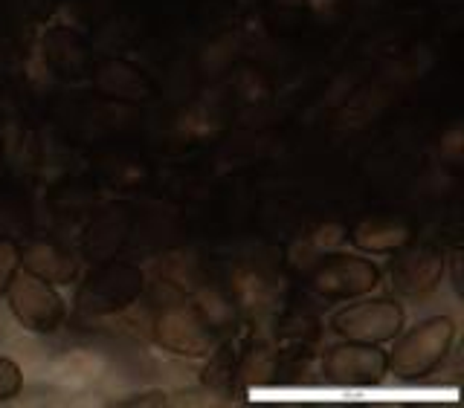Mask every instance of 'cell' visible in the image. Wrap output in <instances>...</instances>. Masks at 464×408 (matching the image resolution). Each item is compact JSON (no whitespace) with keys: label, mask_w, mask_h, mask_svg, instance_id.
<instances>
[{"label":"cell","mask_w":464,"mask_h":408,"mask_svg":"<svg viewBox=\"0 0 464 408\" xmlns=\"http://www.w3.org/2000/svg\"><path fill=\"white\" fill-rule=\"evenodd\" d=\"M453 339L456 327L447 316L424 318L395 345V351L386 354V362L403 380H418V376L435 371V365L447 356Z\"/></svg>","instance_id":"1"},{"label":"cell","mask_w":464,"mask_h":408,"mask_svg":"<svg viewBox=\"0 0 464 408\" xmlns=\"http://www.w3.org/2000/svg\"><path fill=\"white\" fill-rule=\"evenodd\" d=\"M21 270V250L18 243L4 238L0 241V296H6V289L14 279V272Z\"/></svg>","instance_id":"12"},{"label":"cell","mask_w":464,"mask_h":408,"mask_svg":"<svg viewBox=\"0 0 464 408\" xmlns=\"http://www.w3.org/2000/svg\"><path fill=\"white\" fill-rule=\"evenodd\" d=\"M157 333H160V342L166 347H171L174 354H186V356L209 354V347L215 345L212 318L203 316L198 308L166 310L157 322Z\"/></svg>","instance_id":"7"},{"label":"cell","mask_w":464,"mask_h":408,"mask_svg":"<svg viewBox=\"0 0 464 408\" xmlns=\"http://www.w3.org/2000/svg\"><path fill=\"white\" fill-rule=\"evenodd\" d=\"M352 241L366 250L372 255H381V252H395L403 250L410 243V229L395 223V221H386V217H374V221L360 223L352 232Z\"/></svg>","instance_id":"10"},{"label":"cell","mask_w":464,"mask_h":408,"mask_svg":"<svg viewBox=\"0 0 464 408\" xmlns=\"http://www.w3.org/2000/svg\"><path fill=\"white\" fill-rule=\"evenodd\" d=\"M142 293V272L122 261H108L84 281L79 304L87 313H116L130 308Z\"/></svg>","instance_id":"3"},{"label":"cell","mask_w":464,"mask_h":408,"mask_svg":"<svg viewBox=\"0 0 464 408\" xmlns=\"http://www.w3.org/2000/svg\"><path fill=\"white\" fill-rule=\"evenodd\" d=\"M21 264L50 284H67L76 275V258L55 243H33L21 252Z\"/></svg>","instance_id":"9"},{"label":"cell","mask_w":464,"mask_h":408,"mask_svg":"<svg viewBox=\"0 0 464 408\" xmlns=\"http://www.w3.org/2000/svg\"><path fill=\"white\" fill-rule=\"evenodd\" d=\"M9 308L18 322L35 333H53L64 318V301L50 281L38 279L29 270H18L9 284Z\"/></svg>","instance_id":"2"},{"label":"cell","mask_w":464,"mask_h":408,"mask_svg":"<svg viewBox=\"0 0 464 408\" xmlns=\"http://www.w3.org/2000/svg\"><path fill=\"white\" fill-rule=\"evenodd\" d=\"M21 385H24L21 368L14 365L12 359H4V356H0V403H6V400H12V397H18Z\"/></svg>","instance_id":"13"},{"label":"cell","mask_w":464,"mask_h":408,"mask_svg":"<svg viewBox=\"0 0 464 408\" xmlns=\"http://www.w3.org/2000/svg\"><path fill=\"white\" fill-rule=\"evenodd\" d=\"M386 371V354L366 342H348L325 356V376L340 385H374Z\"/></svg>","instance_id":"6"},{"label":"cell","mask_w":464,"mask_h":408,"mask_svg":"<svg viewBox=\"0 0 464 408\" xmlns=\"http://www.w3.org/2000/svg\"><path fill=\"white\" fill-rule=\"evenodd\" d=\"M128 226L130 217L122 214V209H108L99 221H93L91 232H87V255H93L99 261L111 258L125 243Z\"/></svg>","instance_id":"11"},{"label":"cell","mask_w":464,"mask_h":408,"mask_svg":"<svg viewBox=\"0 0 464 408\" xmlns=\"http://www.w3.org/2000/svg\"><path fill=\"white\" fill-rule=\"evenodd\" d=\"M403 327V310L389 299H366L348 304L334 316V330L343 333L348 342H389L395 339Z\"/></svg>","instance_id":"4"},{"label":"cell","mask_w":464,"mask_h":408,"mask_svg":"<svg viewBox=\"0 0 464 408\" xmlns=\"http://www.w3.org/2000/svg\"><path fill=\"white\" fill-rule=\"evenodd\" d=\"M381 281V272L366 258L357 255H334L316 267L314 272V289L319 296L343 301V299H354V296H366L369 289L377 287Z\"/></svg>","instance_id":"5"},{"label":"cell","mask_w":464,"mask_h":408,"mask_svg":"<svg viewBox=\"0 0 464 408\" xmlns=\"http://www.w3.org/2000/svg\"><path fill=\"white\" fill-rule=\"evenodd\" d=\"M444 275V258L441 252L430 250V246H418V250H406L392 264V284L401 296H427L430 289L439 287Z\"/></svg>","instance_id":"8"}]
</instances>
